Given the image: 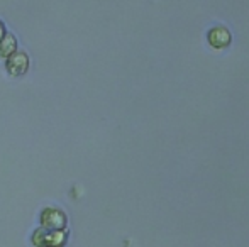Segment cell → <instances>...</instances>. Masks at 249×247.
Listing matches in <instances>:
<instances>
[{
	"instance_id": "obj_6",
	"label": "cell",
	"mask_w": 249,
	"mask_h": 247,
	"mask_svg": "<svg viewBox=\"0 0 249 247\" xmlns=\"http://www.w3.org/2000/svg\"><path fill=\"white\" fill-rule=\"evenodd\" d=\"M3 36H5V34H3V26L0 24V39H2Z\"/></svg>"
},
{
	"instance_id": "obj_1",
	"label": "cell",
	"mask_w": 249,
	"mask_h": 247,
	"mask_svg": "<svg viewBox=\"0 0 249 247\" xmlns=\"http://www.w3.org/2000/svg\"><path fill=\"white\" fill-rule=\"evenodd\" d=\"M207 43L213 48V49H226L232 43V34L227 27L224 26H213L207 33Z\"/></svg>"
},
{
	"instance_id": "obj_3",
	"label": "cell",
	"mask_w": 249,
	"mask_h": 247,
	"mask_svg": "<svg viewBox=\"0 0 249 247\" xmlns=\"http://www.w3.org/2000/svg\"><path fill=\"white\" fill-rule=\"evenodd\" d=\"M29 68V58L26 53H14L7 61V69L12 76H20Z\"/></svg>"
},
{
	"instance_id": "obj_4",
	"label": "cell",
	"mask_w": 249,
	"mask_h": 247,
	"mask_svg": "<svg viewBox=\"0 0 249 247\" xmlns=\"http://www.w3.org/2000/svg\"><path fill=\"white\" fill-rule=\"evenodd\" d=\"M43 234V241L37 244V247H59L65 244V234L59 231H39Z\"/></svg>"
},
{
	"instance_id": "obj_5",
	"label": "cell",
	"mask_w": 249,
	"mask_h": 247,
	"mask_svg": "<svg viewBox=\"0 0 249 247\" xmlns=\"http://www.w3.org/2000/svg\"><path fill=\"white\" fill-rule=\"evenodd\" d=\"M16 39H14L10 34H7V36H3L2 39H0V56H12L14 53H16Z\"/></svg>"
},
{
	"instance_id": "obj_2",
	"label": "cell",
	"mask_w": 249,
	"mask_h": 247,
	"mask_svg": "<svg viewBox=\"0 0 249 247\" xmlns=\"http://www.w3.org/2000/svg\"><path fill=\"white\" fill-rule=\"evenodd\" d=\"M41 224H43L44 229L59 231V229H63L66 225V217L58 208H46V210L41 214Z\"/></svg>"
}]
</instances>
